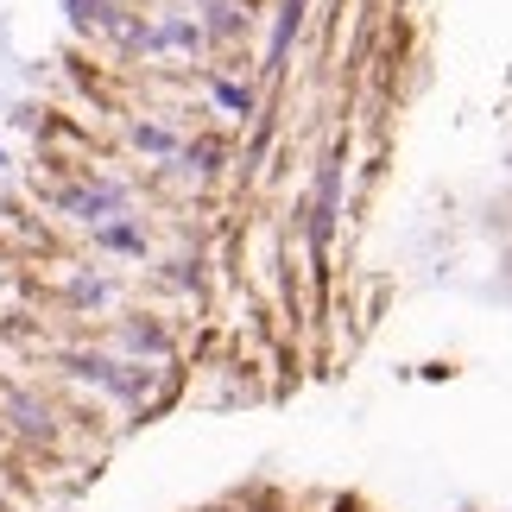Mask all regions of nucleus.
I'll list each match as a JSON object with an SVG mask.
<instances>
[{
  "mask_svg": "<svg viewBox=\"0 0 512 512\" xmlns=\"http://www.w3.org/2000/svg\"><path fill=\"white\" fill-rule=\"evenodd\" d=\"M298 26H304V0H285L279 26H272V45H266V70H285V51H291V38H298Z\"/></svg>",
  "mask_w": 512,
  "mask_h": 512,
  "instance_id": "2",
  "label": "nucleus"
},
{
  "mask_svg": "<svg viewBox=\"0 0 512 512\" xmlns=\"http://www.w3.org/2000/svg\"><path fill=\"white\" fill-rule=\"evenodd\" d=\"M215 102H222V108H234L241 121L253 114V95H247V89H234V83H215Z\"/></svg>",
  "mask_w": 512,
  "mask_h": 512,
  "instance_id": "4",
  "label": "nucleus"
},
{
  "mask_svg": "<svg viewBox=\"0 0 512 512\" xmlns=\"http://www.w3.org/2000/svg\"><path fill=\"white\" fill-rule=\"evenodd\" d=\"M140 146H152V152H165V146H171V133H165V127H140Z\"/></svg>",
  "mask_w": 512,
  "mask_h": 512,
  "instance_id": "7",
  "label": "nucleus"
},
{
  "mask_svg": "<svg viewBox=\"0 0 512 512\" xmlns=\"http://www.w3.org/2000/svg\"><path fill=\"white\" fill-rule=\"evenodd\" d=\"M121 203V190H89V196H70V209L83 215V222H102V209Z\"/></svg>",
  "mask_w": 512,
  "mask_h": 512,
  "instance_id": "3",
  "label": "nucleus"
},
{
  "mask_svg": "<svg viewBox=\"0 0 512 512\" xmlns=\"http://www.w3.org/2000/svg\"><path fill=\"white\" fill-rule=\"evenodd\" d=\"M102 241H108V247H127V253H133V247H140V228H102Z\"/></svg>",
  "mask_w": 512,
  "mask_h": 512,
  "instance_id": "6",
  "label": "nucleus"
},
{
  "mask_svg": "<svg viewBox=\"0 0 512 512\" xmlns=\"http://www.w3.org/2000/svg\"><path fill=\"white\" fill-rule=\"evenodd\" d=\"M13 411H19V424H26V430H45V405H32V399H13Z\"/></svg>",
  "mask_w": 512,
  "mask_h": 512,
  "instance_id": "5",
  "label": "nucleus"
},
{
  "mask_svg": "<svg viewBox=\"0 0 512 512\" xmlns=\"http://www.w3.org/2000/svg\"><path fill=\"white\" fill-rule=\"evenodd\" d=\"M336 177H342V159H329V165H323L317 209H310V247H317V260L329 253V234H336Z\"/></svg>",
  "mask_w": 512,
  "mask_h": 512,
  "instance_id": "1",
  "label": "nucleus"
}]
</instances>
